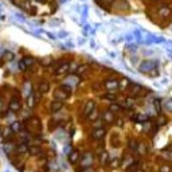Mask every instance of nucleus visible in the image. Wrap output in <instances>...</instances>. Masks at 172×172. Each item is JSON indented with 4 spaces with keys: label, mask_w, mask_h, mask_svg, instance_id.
<instances>
[{
    "label": "nucleus",
    "mask_w": 172,
    "mask_h": 172,
    "mask_svg": "<svg viewBox=\"0 0 172 172\" xmlns=\"http://www.w3.org/2000/svg\"><path fill=\"white\" fill-rule=\"evenodd\" d=\"M71 92H73V89L70 88V86L67 85H61L58 89L54 90V99H58V101H66L67 98L71 96Z\"/></svg>",
    "instance_id": "f257e3e1"
},
{
    "label": "nucleus",
    "mask_w": 172,
    "mask_h": 172,
    "mask_svg": "<svg viewBox=\"0 0 172 172\" xmlns=\"http://www.w3.org/2000/svg\"><path fill=\"white\" fill-rule=\"evenodd\" d=\"M104 90H106L108 93H114L120 88V79L119 78H105L102 81Z\"/></svg>",
    "instance_id": "f03ea898"
},
{
    "label": "nucleus",
    "mask_w": 172,
    "mask_h": 172,
    "mask_svg": "<svg viewBox=\"0 0 172 172\" xmlns=\"http://www.w3.org/2000/svg\"><path fill=\"white\" fill-rule=\"evenodd\" d=\"M108 134V130L106 128H96V129H92V132H90V139L93 140L94 143H101L105 140Z\"/></svg>",
    "instance_id": "7ed1b4c3"
},
{
    "label": "nucleus",
    "mask_w": 172,
    "mask_h": 172,
    "mask_svg": "<svg viewBox=\"0 0 172 172\" xmlns=\"http://www.w3.org/2000/svg\"><path fill=\"white\" fill-rule=\"evenodd\" d=\"M94 160H96V156H94L93 152H85L82 156H81V161H79V167H93Z\"/></svg>",
    "instance_id": "20e7f679"
},
{
    "label": "nucleus",
    "mask_w": 172,
    "mask_h": 172,
    "mask_svg": "<svg viewBox=\"0 0 172 172\" xmlns=\"http://www.w3.org/2000/svg\"><path fill=\"white\" fill-rule=\"evenodd\" d=\"M101 121L105 125H113L116 121V114L113 112H110L109 109H105L101 112Z\"/></svg>",
    "instance_id": "39448f33"
},
{
    "label": "nucleus",
    "mask_w": 172,
    "mask_h": 172,
    "mask_svg": "<svg viewBox=\"0 0 172 172\" xmlns=\"http://www.w3.org/2000/svg\"><path fill=\"white\" fill-rule=\"evenodd\" d=\"M70 65L71 62L69 61H63V62H59L58 65L55 66V70H54V73L57 75H63V74H67L70 71Z\"/></svg>",
    "instance_id": "423d86ee"
},
{
    "label": "nucleus",
    "mask_w": 172,
    "mask_h": 172,
    "mask_svg": "<svg viewBox=\"0 0 172 172\" xmlns=\"http://www.w3.org/2000/svg\"><path fill=\"white\" fill-rule=\"evenodd\" d=\"M94 109H96V102L93 101V99H88V101L83 102L82 105V110H81V113H82L83 117H88L90 113H92Z\"/></svg>",
    "instance_id": "0eeeda50"
},
{
    "label": "nucleus",
    "mask_w": 172,
    "mask_h": 172,
    "mask_svg": "<svg viewBox=\"0 0 172 172\" xmlns=\"http://www.w3.org/2000/svg\"><path fill=\"white\" fill-rule=\"evenodd\" d=\"M27 126H28V129L33 130V132H40V130H42V124H40V120L38 117H31V119L27 121Z\"/></svg>",
    "instance_id": "6e6552de"
},
{
    "label": "nucleus",
    "mask_w": 172,
    "mask_h": 172,
    "mask_svg": "<svg viewBox=\"0 0 172 172\" xmlns=\"http://www.w3.org/2000/svg\"><path fill=\"white\" fill-rule=\"evenodd\" d=\"M97 157H98V163H99V165H101V167H108V165H109V163H110V160H112L110 153L108 151H105V149H104L101 153H98Z\"/></svg>",
    "instance_id": "1a4fd4ad"
},
{
    "label": "nucleus",
    "mask_w": 172,
    "mask_h": 172,
    "mask_svg": "<svg viewBox=\"0 0 172 172\" xmlns=\"http://www.w3.org/2000/svg\"><path fill=\"white\" fill-rule=\"evenodd\" d=\"M20 108H22L20 98L19 97H12L10 99V102H8V109H10L11 112H13V113H16V112L20 110Z\"/></svg>",
    "instance_id": "9d476101"
},
{
    "label": "nucleus",
    "mask_w": 172,
    "mask_h": 172,
    "mask_svg": "<svg viewBox=\"0 0 172 172\" xmlns=\"http://www.w3.org/2000/svg\"><path fill=\"white\" fill-rule=\"evenodd\" d=\"M81 152L78 151V149H74V151H71L69 153V156H67V159H69V163L71 165H77V164H79V161H81Z\"/></svg>",
    "instance_id": "9b49d317"
},
{
    "label": "nucleus",
    "mask_w": 172,
    "mask_h": 172,
    "mask_svg": "<svg viewBox=\"0 0 172 172\" xmlns=\"http://www.w3.org/2000/svg\"><path fill=\"white\" fill-rule=\"evenodd\" d=\"M35 63V59L33 57H24L23 59L20 61V63H19V67H20V70H27L28 67H31Z\"/></svg>",
    "instance_id": "f8f14e48"
},
{
    "label": "nucleus",
    "mask_w": 172,
    "mask_h": 172,
    "mask_svg": "<svg viewBox=\"0 0 172 172\" xmlns=\"http://www.w3.org/2000/svg\"><path fill=\"white\" fill-rule=\"evenodd\" d=\"M79 81H81L79 75H77V74H70V75H67V78H66V81H65V85L70 86V88L73 89L74 86H77V85L79 83Z\"/></svg>",
    "instance_id": "ddd939ff"
},
{
    "label": "nucleus",
    "mask_w": 172,
    "mask_h": 172,
    "mask_svg": "<svg viewBox=\"0 0 172 172\" xmlns=\"http://www.w3.org/2000/svg\"><path fill=\"white\" fill-rule=\"evenodd\" d=\"M151 70H156V65L151 61H145V62H143L141 65H140V71H143V73L151 74Z\"/></svg>",
    "instance_id": "4468645a"
},
{
    "label": "nucleus",
    "mask_w": 172,
    "mask_h": 172,
    "mask_svg": "<svg viewBox=\"0 0 172 172\" xmlns=\"http://www.w3.org/2000/svg\"><path fill=\"white\" fill-rule=\"evenodd\" d=\"M141 90H143V88L139 83L132 82L130 86H129V89H128V92H129V94L132 97H136V96H140V94H141Z\"/></svg>",
    "instance_id": "2eb2a0df"
},
{
    "label": "nucleus",
    "mask_w": 172,
    "mask_h": 172,
    "mask_svg": "<svg viewBox=\"0 0 172 172\" xmlns=\"http://www.w3.org/2000/svg\"><path fill=\"white\" fill-rule=\"evenodd\" d=\"M63 108V102L62 101H58V99H53L50 102V112L51 113H58L61 109Z\"/></svg>",
    "instance_id": "dca6fc26"
},
{
    "label": "nucleus",
    "mask_w": 172,
    "mask_h": 172,
    "mask_svg": "<svg viewBox=\"0 0 172 172\" xmlns=\"http://www.w3.org/2000/svg\"><path fill=\"white\" fill-rule=\"evenodd\" d=\"M139 145H140V141L134 137H130L128 140V149L130 152H137L139 151Z\"/></svg>",
    "instance_id": "f3484780"
},
{
    "label": "nucleus",
    "mask_w": 172,
    "mask_h": 172,
    "mask_svg": "<svg viewBox=\"0 0 172 172\" xmlns=\"http://www.w3.org/2000/svg\"><path fill=\"white\" fill-rule=\"evenodd\" d=\"M133 164H134V163H133V157L132 156H124L123 160H121V168H124V169L130 168Z\"/></svg>",
    "instance_id": "a211bd4d"
},
{
    "label": "nucleus",
    "mask_w": 172,
    "mask_h": 172,
    "mask_svg": "<svg viewBox=\"0 0 172 172\" xmlns=\"http://www.w3.org/2000/svg\"><path fill=\"white\" fill-rule=\"evenodd\" d=\"M38 92L40 94H47L50 92V82L48 81H40V83L38 86Z\"/></svg>",
    "instance_id": "6ab92c4d"
},
{
    "label": "nucleus",
    "mask_w": 172,
    "mask_h": 172,
    "mask_svg": "<svg viewBox=\"0 0 172 172\" xmlns=\"http://www.w3.org/2000/svg\"><path fill=\"white\" fill-rule=\"evenodd\" d=\"M157 12H159L160 18H171V16H172V12H171V10H169V7H167V6L159 7Z\"/></svg>",
    "instance_id": "aec40b11"
},
{
    "label": "nucleus",
    "mask_w": 172,
    "mask_h": 172,
    "mask_svg": "<svg viewBox=\"0 0 172 172\" xmlns=\"http://www.w3.org/2000/svg\"><path fill=\"white\" fill-rule=\"evenodd\" d=\"M108 109H109L110 112H113V113L116 114V113H119V112H121V110H124V106L121 105V104H119V102H112V104H109Z\"/></svg>",
    "instance_id": "412c9836"
},
{
    "label": "nucleus",
    "mask_w": 172,
    "mask_h": 172,
    "mask_svg": "<svg viewBox=\"0 0 172 172\" xmlns=\"http://www.w3.org/2000/svg\"><path fill=\"white\" fill-rule=\"evenodd\" d=\"M121 160H123V157H112V160L109 163V165L108 167H110V169H116V168H119V167H121Z\"/></svg>",
    "instance_id": "4be33fe9"
},
{
    "label": "nucleus",
    "mask_w": 172,
    "mask_h": 172,
    "mask_svg": "<svg viewBox=\"0 0 172 172\" xmlns=\"http://www.w3.org/2000/svg\"><path fill=\"white\" fill-rule=\"evenodd\" d=\"M99 117H101V113H99V110H97V109H94L92 113H90V114L86 117V120L88 121H90V123H96V121L99 119Z\"/></svg>",
    "instance_id": "5701e85b"
},
{
    "label": "nucleus",
    "mask_w": 172,
    "mask_h": 172,
    "mask_svg": "<svg viewBox=\"0 0 172 172\" xmlns=\"http://www.w3.org/2000/svg\"><path fill=\"white\" fill-rule=\"evenodd\" d=\"M130 79H128V78H121L120 79V88H119V90H121V92H125V90H128L129 89V86H130Z\"/></svg>",
    "instance_id": "b1692460"
},
{
    "label": "nucleus",
    "mask_w": 172,
    "mask_h": 172,
    "mask_svg": "<svg viewBox=\"0 0 172 172\" xmlns=\"http://www.w3.org/2000/svg\"><path fill=\"white\" fill-rule=\"evenodd\" d=\"M136 105V99L134 97H125L124 98V106L126 108V109H132V108Z\"/></svg>",
    "instance_id": "393cba45"
},
{
    "label": "nucleus",
    "mask_w": 172,
    "mask_h": 172,
    "mask_svg": "<svg viewBox=\"0 0 172 172\" xmlns=\"http://www.w3.org/2000/svg\"><path fill=\"white\" fill-rule=\"evenodd\" d=\"M28 153L31 156H38L42 153V148L38 147V145H30L28 147Z\"/></svg>",
    "instance_id": "a878e982"
},
{
    "label": "nucleus",
    "mask_w": 172,
    "mask_h": 172,
    "mask_svg": "<svg viewBox=\"0 0 172 172\" xmlns=\"http://www.w3.org/2000/svg\"><path fill=\"white\" fill-rule=\"evenodd\" d=\"M157 172H172V163H163L159 165Z\"/></svg>",
    "instance_id": "bb28decb"
},
{
    "label": "nucleus",
    "mask_w": 172,
    "mask_h": 172,
    "mask_svg": "<svg viewBox=\"0 0 172 172\" xmlns=\"http://www.w3.org/2000/svg\"><path fill=\"white\" fill-rule=\"evenodd\" d=\"M101 98L102 99H105V101H108V102H116V99H117V96H116V94L114 93H105V94H102V96H101Z\"/></svg>",
    "instance_id": "cd10ccee"
},
{
    "label": "nucleus",
    "mask_w": 172,
    "mask_h": 172,
    "mask_svg": "<svg viewBox=\"0 0 172 172\" xmlns=\"http://www.w3.org/2000/svg\"><path fill=\"white\" fill-rule=\"evenodd\" d=\"M110 144H112V147H120V139H119V134L117 133H112L110 136Z\"/></svg>",
    "instance_id": "c85d7f7f"
},
{
    "label": "nucleus",
    "mask_w": 172,
    "mask_h": 172,
    "mask_svg": "<svg viewBox=\"0 0 172 172\" xmlns=\"http://www.w3.org/2000/svg\"><path fill=\"white\" fill-rule=\"evenodd\" d=\"M28 147H30V145H27L26 143L19 144V145H18V148H16V152H18V153H27V152H28Z\"/></svg>",
    "instance_id": "c756f323"
},
{
    "label": "nucleus",
    "mask_w": 172,
    "mask_h": 172,
    "mask_svg": "<svg viewBox=\"0 0 172 172\" xmlns=\"http://www.w3.org/2000/svg\"><path fill=\"white\" fill-rule=\"evenodd\" d=\"M11 130H12L13 133H19L20 130H22V124H20V123H18V121L12 123V124H11Z\"/></svg>",
    "instance_id": "7c9ffc66"
},
{
    "label": "nucleus",
    "mask_w": 172,
    "mask_h": 172,
    "mask_svg": "<svg viewBox=\"0 0 172 172\" xmlns=\"http://www.w3.org/2000/svg\"><path fill=\"white\" fill-rule=\"evenodd\" d=\"M88 69H89L88 65H79L78 67H77V70H75V74H77V75H81V74L86 73V71H88Z\"/></svg>",
    "instance_id": "2f4dec72"
},
{
    "label": "nucleus",
    "mask_w": 172,
    "mask_h": 172,
    "mask_svg": "<svg viewBox=\"0 0 172 172\" xmlns=\"http://www.w3.org/2000/svg\"><path fill=\"white\" fill-rule=\"evenodd\" d=\"M35 101H37V98H35L34 94L28 96V98H27V106H28V108H34L35 106Z\"/></svg>",
    "instance_id": "473e14b6"
},
{
    "label": "nucleus",
    "mask_w": 172,
    "mask_h": 172,
    "mask_svg": "<svg viewBox=\"0 0 172 172\" xmlns=\"http://www.w3.org/2000/svg\"><path fill=\"white\" fill-rule=\"evenodd\" d=\"M77 172H98L94 167H79Z\"/></svg>",
    "instance_id": "72a5a7b5"
},
{
    "label": "nucleus",
    "mask_w": 172,
    "mask_h": 172,
    "mask_svg": "<svg viewBox=\"0 0 172 172\" xmlns=\"http://www.w3.org/2000/svg\"><path fill=\"white\" fill-rule=\"evenodd\" d=\"M96 2L101 6H110V4L114 3V0H96Z\"/></svg>",
    "instance_id": "f704fd0d"
},
{
    "label": "nucleus",
    "mask_w": 172,
    "mask_h": 172,
    "mask_svg": "<svg viewBox=\"0 0 172 172\" xmlns=\"http://www.w3.org/2000/svg\"><path fill=\"white\" fill-rule=\"evenodd\" d=\"M40 63H42L43 66H50L53 63V59H51V58H44V59L40 61Z\"/></svg>",
    "instance_id": "c9c22d12"
},
{
    "label": "nucleus",
    "mask_w": 172,
    "mask_h": 172,
    "mask_svg": "<svg viewBox=\"0 0 172 172\" xmlns=\"http://www.w3.org/2000/svg\"><path fill=\"white\" fill-rule=\"evenodd\" d=\"M93 90L94 92H97V90H104V86H102V83H93Z\"/></svg>",
    "instance_id": "e433bc0d"
},
{
    "label": "nucleus",
    "mask_w": 172,
    "mask_h": 172,
    "mask_svg": "<svg viewBox=\"0 0 172 172\" xmlns=\"http://www.w3.org/2000/svg\"><path fill=\"white\" fill-rule=\"evenodd\" d=\"M13 59V54L12 53H6L4 54V61H12Z\"/></svg>",
    "instance_id": "4c0bfd02"
},
{
    "label": "nucleus",
    "mask_w": 172,
    "mask_h": 172,
    "mask_svg": "<svg viewBox=\"0 0 172 172\" xmlns=\"http://www.w3.org/2000/svg\"><path fill=\"white\" fill-rule=\"evenodd\" d=\"M123 123H124L123 119H116V121H114V125H116V126H123V125H124Z\"/></svg>",
    "instance_id": "58836bf2"
},
{
    "label": "nucleus",
    "mask_w": 172,
    "mask_h": 172,
    "mask_svg": "<svg viewBox=\"0 0 172 172\" xmlns=\"http://www.w3.org/2000/svg\"><path fill=\"white\" fill-rule=\"evenodd\" d=\"M128 172H144V171L140 169V168H134V169H129Z\"/></svg>",
    "instance_id": "ea45409f"
},
{
    "label": "nucleus",
    "mask_w": 172,
    "mask_h": 172,
    "mask_svg": "<svg viewBox=\"0 0 172 172\" xmlns=\"http://www.w3.org/2000/svg\"><path fill=\"white\" fill-rule=\"evenodd\" d=\"M38 3H47V0H37Z\"/></svg>",
    "instance_id": "a19ab883"
}]
</instances>
